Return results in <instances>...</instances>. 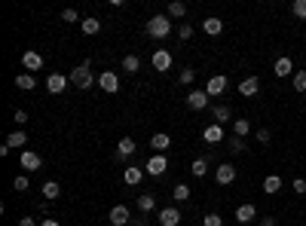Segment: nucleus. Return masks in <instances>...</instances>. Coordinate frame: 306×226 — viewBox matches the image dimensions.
Returning a JSON list of instances; mask_svg holds the SVG:
<instances>
[{
	"instance_id": "nucleus-42",
	"label": "nucleus",
	"mask_w": 306,
	"mask_h": 226,
	"mask_svg": "<svg viewBox=\"0 0 306 226\" xmlns=\"http://www.w3.org/2000/svg\"><path fill=\"white\" fill-rule=\"evenodd\" d=\"M61 18H64V21H80V12H77V9H64Z\"/></svg>"
},
{
	"instance_id": "nucleus-14",
	"label": "nucleus",
	"mask_w": 306,
	"mask_h": 226,
	"mask_svg": "<svg viewBox=\"0 0 306 226\" xmlns=\"http://www.w3.org/2000/svg\"><path fill=\"white\" fill-rule=\"evenodd\" d=\"M257 89H261V80H257V77H245V80L239 83V95H242V98H254Z\"/></svg>"
},
{
	"instance_id": "nucleus-17",
	"label": "nucleus",
	"mask_w": 306,
	"mask_h": 226,
	"mask_svg": "<svg viewBox=\"0 0 306 226\" xmlns=\"http://www.w3.org/2000/svg\"><path fill=\"white\" fill-rule=\"evenodd\" d=\"M144 174H147V171H141V168H138V165H129V168H126V171H123V181H126V184H129V187H138V184H141V181H144Z\"/></svg>"
},
{
	"instance_id": "nucleus-30",
	"label": "nucleus",
	"mask_w": 306,
	"mask_h": 226,
	"mask_svg": "<svg viewBox=\"0 0 306 226\" xmlns=\"http://www.w3.org/2000/svg\"><path fill=\"white\" fill-rule=\"evenodd\" d=\"M181 15H187V3L172 0V3H169V18H181Z\"/></svg>"
},
{
	"instance_id": "nucleus-18",
	"label": "nucleus",
	"mask_w": 306,
	"mask_h": 226,
	"mask_svg": "<svg viewBox=\"0 0 306 226\" xmlns=\"http://www.w3.org/2000/svg\"><path fill=\"white\" fill-rule=\"evenodd\" d=\"M150 147H153V150H156V153H166V150H169V147H172V138H169V135H166V132H156V135H153V138H150Z\"/></svg>"
},
{
	"instance_id": "nucleus-34",
	"label": "nucleus",
	"mask_w": 306,
	"mask_h": 226,
	"mask_svg": "<svg viewBox=\"0 0 306 226\" xmlns=\"http://www.w3.org/2000/svg\"><path fill=\"white\" fill-rule=\"evenodd\" d=\"M294 92H306V70H294Z\"/></svg>"
},
{
	"instance_id": "nucleus-20",
	"label": "nucleus",
	"mask_w": 306,
	"mask_h": 226,
	"mask_svg": "<svg viewBox=\"0 0 306 226\" xmlns=\"http://www.w3.org/2000/svg\"><path fill=\"white\" fill-rule=\"evenodd\" d=\"M202 31H205L208 37H218V34L224 31V21H221L218 15H211V18H205V21H202Z\"/></svg>"
},
{
	"instance_id": "nucleus-3",
	"label": "nucleus",
	"mask_w": 306,
	"mask_h": 226,
	"mask_svg": "<svg viewBox=\"0 0 306 226\" xmlns=\"http://www.w3.org/2000/svg\"><path fill=\"white\" fill-rule=\"evenodd\" d=\"M144 171H147L150 178H159V174H166V171H169V159H166V153H153V156L147 159Z\"/></svg>"
},
{
	"instance_id": "nucleus-12",
	"label": "nucleus",
	"mask_w": 306,
	"mask_h": 226,
	"mask_svg": "<svg viewBox=\"0 0 306 226\" xmlns=\"http://www.w3.org/2000/svg\"><path fill=\"white\" fill-rule=\"evenodd\" d=\"M202 141H205V144H221V141H224V125H218V122L205 125V129H202Z\"/></svg>"
},
{
	"instance_id": "nucleus-41",
	"label": "nucleus",
	"mask_w": 306,
	"mask_h": 226,
	"mask_svg": "<svg viewBox=\"0 0 306 226\" xmlns=\"http://www.w3.org/2000/svg\"><path fill=\"white\" fill-rule=\"evenodd\" d=\"M254 138H257L261 144H270V138H273V135H270V129H257V132H254Z\"/></svg>"
},
{
	"instance_id": "nucleus-8",
	"label": "nucleus",
	"mask_w": 306,
	"mask_h": 226,
	"mask_svg": "<svg viewBox=\"0 0 306 226\" xmlns=\"http://www.w3.org/2000/svg\"><path fill=\"white\" fill-rule=\"evenodd\" d=\"M187 107H190V110H205V107H208V95H205V89H193V92L187 95Z\"/></svg>"
},
{
	"instance_id": "nucleus-31",
	"label": "nucleus",
	"mask_w": 306,
	"mask_h": 226,
	"mask_svg": "<svg viewBox=\"0 0 306 226\" xmlns=\"http://www.w3.org/2000/svg\"><path fill=\"white\" fill-rule=\"evenodd\" d=\"M233 132H236V138H245V135H251V122H248V119H236V122H233Z\"/></svg>"
},
{
	"instance_id": "nucleus-2",
	"label": "nucleus",
	"mask_w": 306,
	"mask_h": 226,
	"mask_svg": "<svg viewBox=\"0 0 306 226\" xmlns=\"http://www.w3.org/2000/svg\"><path fill=\"white\" fill-rule=\"evenodd\" d=\"M147 34H150L153 40L169 37V34H172V18H169V15H153V18L147 21Z\"/></svg>"
},
{
	"instance_id": "nucleus-32",
	"label": "nucleus",
	"mask_w": 306,
	"mask_h": 226,
	"mask_svg": "<svg viewBox=\"0 0 306 226\" xmlns=\"http://www.w3.org/2000/svg\"><path fill=\"white\" fill-rule=\"evenodd\" d=\"M172 199H175V202H187V199H190V187H187V184H178V187L172 190Z\"/></svg>"
},
{
	"instance_id": "nucleus-7",
	"label": "nucleus",
	"mask_w": 306,
	"mask_h": 226,
	"mask_svg": "<svg viewBox=\"0 0 306 226\" xmlns=\"http://www.w3.org/2000/svg\"><path fill=\"white\" fill-rule=\"evenodd\" d=\"M227 92V77L224 73H215L208 83H205V95L208 98H218V95H224Z\"/></svg>"
},
{
	"instance_id": "nucleus-22",
	"label": "nucleus",
	"mask_w": 306,
	"mask_h": 226,
	"mask_svg": "<svg viewBox=\"0 0 306 226\" xmlns=\"http://www.w3.org/2000/svg\"><path fill=\"white\" fill-rule=\"evenodd\" d=\"M279 190H282V178H279V174H267V178H264V193L276 196Z\"/></svg>"
},
{
	"instance_id": "nucleus-44",
	"label": "nucleus",
	"mask_w": 306,
	"mask_h": 226,
	"mask_svg": "<svg viewBox=\"0 0 306 226\" xmlns=\"http://www.w3.org/2000/svg\"><path fill=\"white\" fill-rule=\"evenodd\" d=\"M12 119H15V122H28V113H25V110H15V116H12Z\"/></svg>"
},
{
	"instance_id": "nucleus-27",
	"label": "nucleus",
	"mask_w": 306,
	"mask_h": 226,
	"mask_svg": "<svg viewBox=\"0 0 306 226\" xmlns=\"http://www.w3.org/2000/svg\"><path fill=\"white\" fill-rule=\"evenodd\" d=\"M211 113H215V122H218V125H221V122H230V116H233V110H230L227 104H218Z\"/></svg>"
},
{
	"instance_id": "nucleus-38",
	"label": "nucleus",
	"mask_w": 306,
	"mask_h": 226,
	"mask_svg": "<svg viewBox=\"0 0 306 226\" xmlns=\"http://www.w3.org/2000/svg\"><path fill=\"white\" fill-rule=\"evenodd\" d=\"M202 226H224V220H221V214H205Z\"/></svg>"
},
{
	"instance_id": "nucleus-39",
	"label": "nucleus",
	"mask_w": 306,
	"mask_h": 226,
	"mask_svg": "<svg viewBox=\"0 0 306 226\" xmlns=\"http://www.w3.org/2000/svg\"><path fill=\"white\" fill-rule=\"evenodd\" d=\"M230 150H233V153H242V150H245V138H230Z\"/></svg>"
},
{
	"instance_id": "nucleus-9",
	"label": "nucleus",
	"mask_w": 306,
	"mask_h": 226,
	"mask_svg": "<svg viewBox=\"0 0 306 226\" xmlns=\"http://www.w3.org/2000/svg\"><path fill=\"white\" fill-rule=\"evenodd\" d=\"M18 162H21L25 171H40V168H43V159H40V153H34V150H25Z\"/></svg>"
},
{
	"instance_id": "nucleus-36",
	"label": "nucleus",
	"mask_w": 306,
	"mask_h": 226,
	"mask_svg": "<svg viewBox=\"0 0 306 226\" xmlns=\"http://www.w3.org/2000/svg\"><path fill=\"white\" fill-rule=\"evenodd\" d=\"M28 184H31V181H28L25 174H18V178L12 181V190H15V193H25V190H28Z\"/></svg>"
},
{
	"instance_id": "nucleus-15",
	"label": "nucleus",
	"mask_w": 306,
	"mask_h": 226,
	"mask_svg": "<svg viewBox=\"0 0 306 226\" xmlns=\"http://www.w3.org/2000/svg\"><path fill=\"white\" fill-rule=\"evenodd\" d=\"M156 220H159V226H178L181 223V211L178 208H162L156 214Z\"/></svg>"
},
{
	"instance_id": "nucleus-47",
	"label": "nucleus",
	"mask_w": 306,
	"mask_h": 226,
	"mask_svg": "<svg viewBox=\"0 0 306 226\" xmlns=\"http://www.w3.org/2000/svg\"><path fill=\"white\" fill-rule=\"evenodd\" d=\"M257 226H276V220H273V217H264V220H261Z\"/></svg>"
},
{
	"instance_id": "nucleus-10",
	"label": "nucleus",
	"mask_w": 306,
	"mask_h": 226,
	"mask_svg": "<svg viewBox=\"0 0 306 226\" xmlns=\"http://www.w3.org/2000/svg\"><path fill=\"white\" fill-rule=\"evenodd\" d=\"M215 181H218L221 187H227V184H233V181H236V168H233L230 162H224V165H218V168H215Z\"/></svg>"
},
{
	"instance_id": "nucleus-45",
	"label": "nucleus",
	"mask_w": 306,
	"mask_h": 226,
	"mask_svg": "<svg viewBox=\"0 0 306 226\" xmlns=\"http://www.w3.org/2000/svg\"><path fill=\"white\" fill-rule=\"evenodd\" d=\"M18 226H40V223H37L34 217H21V220H18Z\"/></svg>"
},
{
	"instance_id": "nucleus-5",
	"label": "nucleus",
	"mask_w": 306,
	"mask_h": 226,
	"mask_svg": "<svg viewBox=\"0 0 306 226\" xmlns=\"http://www.w3.org/2000/svg\"><path fill=\"white\" fill-rule=\"evenodd\" d=\"M98 86H101L107 95L120 92V73H116V70H104V73H98Z\"/></svg>"
},
{
	"instance_id": "nucleus-6",
	"label": "nucleus",
	"mask_w": 306,
	"mask_h": 226,
	"mask_svg": "<svg viewBox=\"0 0 306 226\" xmlns=\"http://www.w3.org/2000/svg\"><path fill=\"white\" fill-rule=\"evenodd\" d=\"M107 220H110L113 226H129V220H132L129 205H123V202H120V205H113V208H110V214H107Z\"/></svg>"
},
{
	"instance_id": "nucleus-35",
	"label": "nucleus",
	"mask_w": 306,
	"mask_h": 226,
	"mask_svg": "<svg viewBox=\"0 0 306 226\" xmlns=\"http://www.w3.org/2000/svg\"><path fill=\"white\" fill-rule=\"evenodd\" d=\"M193 80H196V73H193V67H184V70H181V77H178V83H181V86H190Z\"/></svg>"
},
{
	"instance_id": "nucleus-1",
	"label": "nucleus",
	"mask_w": 306,
	"mask_h": 226,
	"mask_svg": "<svg viewBox=\"0 0 306 226\" xmlns=\"http://www.w3.org/2000/svg\"><path fill=\"white\" fill-rule=\"evenodd\" d=\"M92 61H83V64H77L74 70H70V83L77 86V89H92Z\"/></svg>"
},
{
	"instance_id": "nucleus-16",
	"label": "nucleus",
	"mask_w": 306,
	"mask_h": 226,
	"mask_svg": "<svg viewBox=\"0 0 306 226\" xmlns=\"http://www.w3.org/2000/svg\"><path fill=\"white\" fill-rule=\"evenodd\" d=\"M273 73L276 77H294V64H291V58L288 55H282V58H276V64H273Z\"/></svg>"
},
{
	"instance_id": "nucleus-37",
	"label": "nucleus",
	"mask_w": 306,
	"mask_h": 226,
	"mask_svg": "<svg viewBox=\"0 0 306 226\" xmlns=\"http://www.w3.org/2000/svg\"><path fill=\"white\" fill-rule=\"evenodd\" d=\"M291 12H294L297 18H306V0H294V3H291Z\"/></svg>"
},
{
	"instance_id": "nucleus-19",
	"label": "nucleus",
	"mask_w": 306,
	"mask_h": 226,
	"mask_svg": "<svg viewBox=\"0 0 306 226\" xmlns=\"http://www.w3.org/2000/svg\"><path fill=\"white\" fill-rule=\"evenodd\" d=\"M254 217H257V208H254V205H248V202H245V205H239V208H236V220H239V223H251Z\"/></svg>"
},
{
	"instance_id": "nucleus-24",
	"label": "nucleus",
	"mask_w": 306,
	"mask_h": 226,
	"mask_svg": "<svg viewBox=\"0 0 306 226\" xmlns=\"http://www.w3.org/2000/svg\"><path fill=\"white\" fill-rule=\"evenodd\" d=\"M15 86H18L21 92H31V89H37V80H34V73H18V77H15Z\"/></svg>"
},
{
	"instance_id": "nucleus-48",
	"label": "nucleus",
	"mask_w": 306,
	"mask_h": 226,
	"mask_svg": "<svg viewBox=\"0 0 306 226\" xmlns=\"http://www.w3.org/2000/svg\"><path fill=\"white\" fill-rule=\"evenodd\" d=\"M40 226H58V220H40Z\"/></svg>"
},
{
	"instance_id": "nucleus-26",
	"label": "nucleus",
	"mask_w": 306,
	"mask_h": 226,
	"mask_svg": "<svg viewBox=\"0 0 306 226\" xmlns=\"http://www.w3.org/2000/svg\"><path fill=\"white\" fill-rule=\"evenodd\" d=\"M123 70H126V73H138V70H141V58H138V55H126V58H123Z\"/></svg>"
},
{
	"instance_id": "nucleus-4",
	"label": "nucleus",
	"mask_w": 306,
	"mask_h": 226,
	"mask_svg": "<svg viewBox=\"0 0 306 226\" xmlns=\"http://www.w3.org/2000/svg\"><path fill=\"white\" fill-rule=\"evenodd\" d=\"M150 61H153V70H156V73H169V70H172V52H169V49H156Z\"/></svg>"
},
{
	"instance_id": "nucleus-13",
	"label": "nucleus",
	"mask_w": 306,
	"mask_h": 226,
	"mask_svg": "<svg viewBox=\"0 0 306 226\" xmlns=\"http://www.w3.org/2000/svg\"><path fill=\"white\" fill-rule=\"evenodd\" d=\"M64 86H67V77H64V73H49V77H46V89H49L52 95H61Z\"/></svg>"
},
{
	"instance_id": "nucleus-43",
	"label": "nucleus",
	"mask_w": 306,
	"mask_h": 226,
	"mask_svg": "<svg viewBox=\"0 0 306 226\" xmlns=\"http://www.w3.org/2000/svg\"><path fill=\"white\" fill-rule=\"evenodd\" d=\"M291 187H294V193H300V196H306V181H303V178H297V181H294Z\"/></svg>"
},
{
	"instance_id": "nucleus-28",
	"label": "nucleus",
	"mask_w": 306,
	"mask_h": 226,
	"mask_svg": "<svg viewBox=\"0 0 306 226\" xmlns=\"http://www.w3.org/2000/svg\"><path fill=\"white\" fill-rule=\"evenodd\" d=\"M25 144H28V135H25L21 129H18V132H12V135L6 138V147H9V150H12V147H25Z\"/></svg>"
},
{
	"instance_id": "nucleus-46",
	"label": "nucleus",
	"mask_w": 306,
	"mask_h": 226,
	"mask_svg": "<svg viewBox=\"0 0 306 226\" xmlns=\"http://www.w3.org/2000/svg\"><path fill=\"white\" fill-rule=\"evenodd\" d=\"M129 226H147V220H144V214H141L138 220H129Z\"/></svg>"
},
{
	"instance_id": "nucleus-33",
	"label": "nucleus",
	"mask_w": 306,
	"mask_h": 226,
	"mask_svg": "<svg viewBox=\"0 0 306 226\" xmlns=\"http://www.w3.org/2000/svg\"><path fill=\"white\" fill-rule=\"evenodd\" d=\"M190 171H193V178H205L208 174V159H196Z\"/></svg>"
},
{
	"instance_id": "nucleus-21",
	"label": "nucleus",
	"mask_w": 306,
	"mask_h": 226,
	"mask_svg": "<svg viewBox=\"0 0 306 226\" xmlns=\"http://www.w3.org/2000/svg\"><path fill=\"white\" fill-rule=\"evenodd\" d=\"M138 211H141V214H150V211H156V196H150V193H141V196H138Z\"/></svg>"
},
{
	"instance_id": "nucleus-29",
	"label": "nucleus",
	"mask_w": 306,
	"mask_h": 226,
	"mask_svg": "<svg viewBox=\"0 0 306 226\" xmlns=\"http://www.w3.org/2000/svg\"><path fill=\"white\" fill-rule=\"evenodd\" d=\"M135 150H138V147H135V141H132V138H123V141L116 144V156H132Z\"/></svg>"
},
{
	"instance_id": "nucleus-40",
	"label": "nucleus",
	"mask_w": 306,
	"mask_h": 226,
	"mask_svg": "<svg viewBox=\"0 0 306 226\" xmlns=\"http://www.w3.org/2000/svg\"><path fill=\"white\" fill-rule=\"evenodd\" d=\"M178 37H181V40H190V37H193V24H181V28H178Z\"/></svg>"
},
{
	"instance_id": "nucleus-25",
	"label": "nucleus",
	"mask_w": 306,
	"mask_h": 226,
	"mask_svg": "<svg viewBox=\"0 0 306 226\" xmlns=\"http://www.w3.org/2000/svg\"><path fill=\"white\" fill-rule=\"evenodd\" d=\"M80 31H83V34H89V37H92V34H98V31H101V21H98V18H92V15H89V18H83V21H80Z\"/></svg>"
},
{
	"instance_id": "nucleus-11",
	"label": "nucleus",
	"mask_w": 306,
	"mask_h": 226,
	"mask_svg": "<svg viewBox=\"0 0 306 226\" xmlns=\"http://www.w3.org/2000/svg\"><path fill=\"white\" fill-rule=\"evenodd\" d=\"M21 64H25V70H43V55L40 52H34V49H28L25 55H21Z\"/></svg>"
},
{
	"instance_id": "nucleus-23",
	"label": "nucleus",
	"mask_w": 306,
	"mask_h": 226,
	"mask_svg": "<svg viewBox=\"0 0 306 226\" xmlns=\"http://www.w3.org/2000/svg\"><path fill=\"white\" fill-rule=\"evenodd\" d=\"M58 196H61V184H58V181H46V184H43V199L52 202V199H58Z\"/></svg>"
}]
</instances>
